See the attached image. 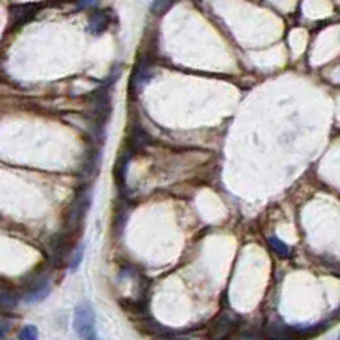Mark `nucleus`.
I'll use <instances>...</instances> for the list:
<instances>
[{"instance_id":"6e6552de","label":"nucleus","mask_w":340,"mask_h":340,"mask_svg":"<svg viewBox=\"0 0 340 340\" xmlns=\"http://www.w3.org/2000/svg\"><path fill=\"white\" fill-rule=\"evenodd\" d=\"M169 2H171V0H154L151 6V11L156 12V14H161V12H164L168 9Z\"/></svg>"},{"instance_id":"39448f33","label":"nucleus","mask_w":340,"mask_h":340,"mask_svg":"<svg viewBox=\"0 0 340 340\" xmlns=\"http://www.w3.org/2000/svg\"><path fill=\"white\" fill-rule=\"evenodd\" d=\"M152 77V69L149 65H147V62H144L140 67L137 69V72H135V77H133V82H140V84H144V82H147Z\"/></svg>"},{"instance_id":"f03ea898","label":"nucleus","mask_w":340,"mask_h":340,"mask_svg":"<svg viewBox=\"0 0 340 340\" xmlns=\"http://www.w3.org/2000/svg\"><path fill=\"white\" fill-rule=\"evenodd\" d=\"M38 6H17L11 9L12 19H14L16 24H22L24 21H28L31 16L36 12Z\"/></svg>"},{"instance_id":"f257e3e1","label":"nucleus","mask_w":340,"mask_h":340,"mask_svg":"<svg viewBox=\"0 0 340 340\" xmlns=\"http://www.w3.org/2000/svg\"><path fill=\"white\" fill-rule=\"evenodd\" d=\"M74 328L82 338H96V316L91 304L80 303L75 306Z\"/></svg>"},{"instance_id":"0eeeda50","label":"nucleus","mask_w":340,"mask_h":340,"mask_svg":"<svg viewBox=\"0 0 340 340\" xmlns=\"http://www.w3.org/2000/svg\"><path fill=\"white\" fill-rule=\"evenodd\" d=\"M82 255H84V246H79L72 257V262H70V270H77L80 262H82Z\"/></svg>"},{"instance_id":"7ed1b4c3","label":"nucleus","mask_w":340,"mask_h":340,"mask_svg":"<svg viewBox=\"0 0 340 340\" xmlns=\"http://www.w3.org/2000/svg\"><path fill=\"white\" fill-rule=\"evenodd\" d=\"M108 24H110V17L103 14V12H98V14H92L91 19H89V31H91L92 34H100L108 28Z\"/></svg>"},{"instance_id":"20e7f679","label":"nucleus","mask_w":340,"mask_h":340,"mask_svg":"<svg viewBox=\"0 0 340 340\" xmlns=\"http://www.w3.org/2000/svg\"><path fill=\"white\" fill-rule=\"evenodd\" d=\"M268 243H270V246L274 248V252L277 255H280V257H289V246L282 243L279 238H275V236H268Z\"/></svg>"},{"instance_id":"423d86ee","label":"nucleus","mask_w":340,"mask_h":340,"mask_svg":"<svg viewBox=\"0 0 340 340\" xmlns=\"http://www.w3.org/2000/svg\"><path fill=\"white\" fill-rule=\"evenodd\" d=\"M36 337H38V330H36V326H34V325L24 326V328L19 332V338H22V340H33Z\"/></svg>"}]
</instances>
